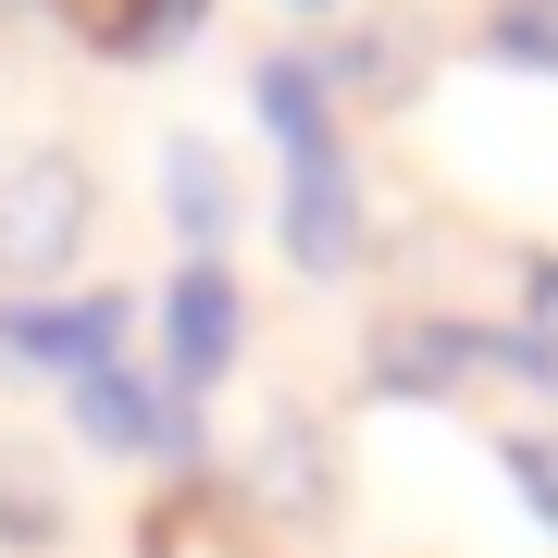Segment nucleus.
Wrapping results in <instances>:
<instances>
[{
  "mask_svg": "<svg viewBox=\"0 0 558 558\" xmlns=\"http://www.w3.org/2000/svg\"><path fill=\"white\" fill-rule=\"evenodd\" d=\"M87 236V174L62 149H13L0 161V286H50Z\"/></svg>",
  "mask_w": 558,
  "mask_h": 558,
  "instance_id": "1",
  "label": "nucleus"
},
{
  "mask_svg": "<svg viewBox=\"0 0 558 558\" xmlns=\"http://www.w3.org/2000/svg\"><path fill=\"white\" fill-rule=\"evenodd\" d=\"M75 422L87 447H137V459H199V410L174 398V385H137V373H75Z\"/></svg>",
  "mask_w": 558,
  "mask_h": 558,
  "instance_id": "2",
  "label": "nucleus"
},
{
  "mask_svg": "<svg viewBox=\"0 0 558 558\" xmlns=\"http://www.w3.org/2000/svg\"><path fill=\"white\" fill-rule=\"evenodd\" d=\"M286 248H299V274H348L360 260V174H348V149H299L286 161Z\"/></svg>",
  "mask_w": 558,
  "mask_h": 558,
  "instance_id": "3",
  "label": "nucleus"
},
{
  "mask_svg": "<svg viewBox=\"0 0 558 558\" xmlns=\"http://www.w3.org/2000/svg\"><path fill=\"white\" fill-rule=\"evenodd\" d=\"M223 360H236V286H223V260H186L174 299H161V385L199 398Z\"/></svg>",
  "mask_w": 558,
  "mask_h": 558,
  "instance_id": "4",
  "label": "nucleus"
},
{
  "mask_svg": "<svg viewBox=\"0 0 558 558\" xmlns=\"http://www.w3.org/2000/svg\"><path fill=\"white\" fill-rule=\"evenodd\" d=\"M0 348L75 385V373H100L124 348V299H25V311H0Z\"/></svg>",
  "mask_w": 558,
  "mask_h": 558,
  "instance_id": "5",
  "label": "nucleus"
},
{
  "mask_svg": "<svg viewBox=\"0 0 558 558\" xmlns=\"http://www.w3.org/2000/svg\"><path fill=\"white\" fill-rule=\"evenodd\" d=\"M248 497L286 509V521H323V497H336V459H323L311 410H274V422L248 435Z\"/></svg>",
  "mask_w": 558,
  "mask_h": 558,
  "instance_id": "6",
  "label": "nucleus"
},
{
  "mask_svg": "<svg viewBox=\"0 0 558 558\" xmlns=\"http://www.w3.org/2000/svg\"><path fill=\"white\" fill-rule=\"evenodd\" d=\"M497 348L509 336H472V323L422 311V323H385V336H373V373L385 385H459V373H497Z\"/></svg>",
  "mask_w": 558,
  "mask_h": 558,
  "instance_id": "7",
  "label": "nucleus"
},
{
  "mask_svg": "<svg viewBox=\"0 0 558 558\" xmlns=\"http://www.w3.org/2000/svg\"><path fill=\"white\" fill-rule=\"evenodd\" d=\"M161 199H174V236H186V248H211L223 223H236V186H223V161H211L199 137L161 149Z\"/></svg>",
  "mask_w": 558,
  "mask_h": 558,
  "instance_id": "8",
  "label": "nucleus"
},
{
  "mask_svg": "<svg viewBox=\"0 0 558 558\" xmlns=\"http://www.w3.org/2000/svg\"><path fill=\"white\" fill-rule=\"evenodd\" d=\"M149 558H248V521H236V497H161L149 509Z\"/></svg>",
  "mask_w": 558,
  "mask_h": 558,
  "instance_id": "9",
  "label": "nucleus"
},
{
  "mask_svg": "<svg viewBox=\"0 0 558 558\" xmlns=\"http://www.w3.org/2000/svg\"><path fill=\"white\" fill-rule=\"evenodd\" d=\"M323 100H336V87H323V62H260V124L286 137V161H299V149H336Z\"/></svg>",
  "mask_w": 558,
  "mask_h": 558,
  "instance_id": "10",
  "label": "nucleus"
},
{
  "mask_svg": "<svg viewBox=\"0 0 558 558\" xmlns=\"http://www.w3.org/2000/svg\"><path fill=\"white\" fill-rule=\"evenodd\" d=\"M0 534H13V546H50L62 534V497H50V472L25 447H0Z\"/></svg>",
  "mask_w": 558,
  "mask_h": 558,
  "instance_id": "11",
  "label": "nucleus"
},
{
  "mask_svg": "<svg viewBox=\"0 0 558 558\" xmlns=\"http://www.w3.org/2000/svg\"><path fill=\"white\" fill-rule=\"evenodd\" d=\"M186 25H199V0H112L100 38L112 50H161V38H186Z\"/></svg>",
  "mask_w": 558,
  "mask_h": 558,
  "instance_id": "12",
  "label": "nucleus"
},
{
  "mask_svg": "<svg viewBox=\"0 0 558 558\" xmlns=\"http://www.w3.org/2000/svg\"><path fill=\"white\" fill-rule=\"evenodd\" d=\"M497 50H509V62H546V75H558V0H497Z\"/></svg>",
  "mask_w": 558,
  "mask_h": 558,
  "instance_id": "13",
  "label": "nucleus"
},
{
  "mask_svg": "<svg viewBox=\"0 0 558 558\" xmlns=\"http://www.w3.org/2000/svg\"><path fill=\"white\" fill-rule=\"evenodd\" d=\"M509 484L534 497V521L558 534V422H546V435H509Z\"/></svg>",
  "mask_w": 558,
  "mask_h": 558,
  "instance_id": "14",
  "label": "nucleus"
},
{
  "mask_svg": "<svg viewBox=\"0 0 558 558\" xmlns=\"http://www.w3.org/2000/svg\"><path fill=\"white\" fill-rule=\"evenodd\" d=\"M521 348L558 360V260H521Z\"/></svg>",
  "mask_w": 558,
  "mask_h": 558,
  "instance_id": "15",
  "label": "nucleus"
}]
</instances>
